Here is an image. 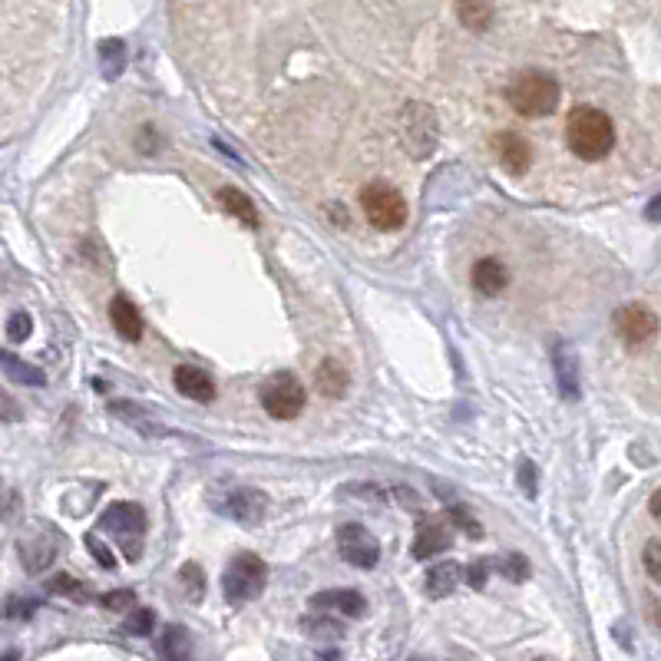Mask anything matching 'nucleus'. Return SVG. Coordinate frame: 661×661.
I'll return each mask as SVG.
<instances>
[{"label": "nucleus", "mask_w": 661, "mask_h": 661, "mask_svg": "<svg viewBox=\"0 0 661 661\" xmlns=\"http://www.w3.org/2000/svg\"><path fill=\"white\" fill-rule=\"evenodd\" d=\"M0 367H4L7 381H14V384H30V387H43V384H47V377H43L40 367L24 364L17 354H10V351L0 354Z\"/></svg>", "instance_id": "b1692460"}, {"label": "nucleus", "mask_w": 661, "mask_h": 661, "mask_svg": "<svg viewBox=\"0 0 661 661\" xmlns=\"http://www.w3.org/2000/svg\"><path fill=\"white\" fill-rule=\"evenodd\" d=\"M219 513L235 519V523L255 526L268 513V496L262 490H255V486H235V490H229L219 500Z\"/></svg>", "instance_id": "9b49d317"}, {"label": "nucleus", "mask_w": 661, "mask_h": 661, "mask_svg": "<svg viewBox=\"0 0 661 661\" xmlns=\"http://www.w3.org/2000/svg\"><path fill=\"white\" fill-rule=\"evenodd\" d=\"M100 533L113 536L123 556L136 562L146 549V513L139 503H110L100 513Z\"/></svg>", "instance_id": "7ed1b4c3"}, {"label": "nucleus", "mask_w": 661, "mask_h": 661, "mask_svg": "<svg viewBox=\"0 0 661 661\" xmlns=\"http://www.w3.org/2000/svg\"><path fill=\"white\" fill-rule=\"evenodd\" d=\"M86 549H90V556H93L96 562H100L103 569H116L113 549H110V546H103V543H100V536H96V533L86 536Z\"/></svg>", "instance_id": "72a5a7b5"}, {"label": "nucleus", "mask_w": 661, "mask_h": 661, "mask_svg": "<svg viewBox=\"0 0 661 661\" xmlns=\"http://www.w3.org/2000/svg\"><path fill=\"white\" fill-rule=\"evenodd\" d=\"M496 569H500L506 579L523 582V579L529 576V559H526V556H519V552H509V556L496 559Z\"/></svg>", "instance_id": "a878e982"}, {"label": "nucleus", "mask_w": 661, "mask_h": 661, "mask_svg": "<svg viewBox=\"0 0 661 661\" xmlns=\"http://www.w3.org/2000/svg\"><path fill=\"white\" fill-rule=\"evenodd\" d=\"M493 149H496V156H500L503 166L509 172H516V176L533 166V146H529L519 133H496Z\"/></svg>", "instance_id": "4468645a"}, {"label": "nucleus", "mask_w": 661, "mask_h": 661, "mask_svg": "<svg viewBox=\"0 0 661 661\" xmlns=\"http://www.w3.org/2000/svg\"><path fill=\"white\" fill-rule=\"evenodd\" d=\"M338 549L344 562H351L357 569H374L381 562V543L361 523H344L338 529Z\"/></svg>", "instance_id": "1a4fd4ad"}, {"label": "nucleus", "mask_w": 661, "mask_h": 661, "mask_svg": "<svg viewBox=\"0 0 661 661\" xmlns=\"http://www.w3.org/2000/svg\"><path fill=\"white\" fill-rule=\"evenodd\" d=\"M414 661H424V658H414Z\"/></svg>", "instance_id": "37998d69"}, {"label": "nucleus", "mask_w": 661, "mask_h": 661, "mask_svg": "<svg viewBox=\"0 0 661 661\" xmlns=\"http://www.w3.org/2000/svg\"><path fill=\"white\" fill-rule=\"evenodd\" d=\"M645 219H652V222H661V195H655V199L645 205Z\"/></svg>", "instance_id": "58836bf2"}, {"label": "nucleus", "mask_w": 661, "mask_h": 661, "mask_svg": "<svg viewBox=\"0 0 661 661\" xmlns=\"http://www.w3.org/2000/svg\"><path fill=\"white\" fill-rule=\"evenodd\" d=\"M473 288L480 291L483 298H496L500 291L509 285V272H506V265L500 262V258H480V262L473 265Z\"/></svg>", "instance_id": "f3484780"}, {"label": "nucleus", "mask_w": 661, "mask_h": 661, "mask_svg": "<svg viewBox=\"0 0 661 661\" xmlns=\"http://www.w3.org/2000/svg\"><path fill=\"white\" fill-rule=\"evenodd\" d=\"M100 57H103V77L116 80L126 67V47L123 40H103L100 43Z\"/></svg>", "instance_id": "393cba45"}, {"label": "nucleus", "mask_w": 661, "mask_h": 661, "mask_svg": "<svg viewBox=\"0 0 661 661\" xmlns=\"http://www.w3.org/2000/svg\"><path fill=\"white\" fill-rule=\"evenodd\" d=\"M219 205L232 215V219L245 222L248 229H258V209L245 192H238L235 186H222L219 189Z\"/></svg>", "instance_id": "412c9836"}, {"label": "nucleus", "mask_w": 661, "mask_h": 661, "mask_svg": "<svg viewBox=\"0 0 661 661\" xmlns=\"http://www.w3.org/2000/svg\"><path fill=\"white\" fill-rule=\"evenodd\" d=\"M361 209L367 215V222L381 232H397L400 225L407 222V199L394 186H387V182H371V186H364Z\"/></svg>", "instance_id": "423d86ee"}, {"label": "nucleus", "mask_w": 661, "mask_h": 661, "mask_svg": "<svg viewBox=\"0 0 661 661\" xmlns=\"http://www.w3.org/2000/svg\"><path fill=\"white\" fill-rule=\"evenodd\" d=\"M615 331L628 348H642L658 334V314L645 305H625L615 311Z\"/></svg>", "instance_id": "9d476101"}, {"label": "nucleus", "mask_w": 661, "mask_h": 661, "mask_svg": "<svg viewBox=\"0 0 661 661\" xmlns=\"http://www.w3.org/2000/svg\"><path fill=\"white\" fill-rule=\"evenodd\" d=\"M552 371H556V384L559 394L566 400H579L582 394V371H579V357L569 348L566 341H559L552 348Z\"/></svg>", "instance_id": "f8f14e48"}, {"label": "nucleus", "mask_w": 661, "mask_h": 661, "mask_svg": "<svg viewBox=\"0 0 661 661\" xmlns=\"http://www.w3.org/2000/svg\"><path fill=\"white\" fill-rule=\"evenodd\" d=\"M258 400H262L265 414L275 417V420H295L301 410L308 404V394L301 381L291 371H278L272 374L268 381L258 390Z\"/></svg>", "instance_id": "39448f33"}, {"label": "nucleus", "mask_w": 661, "mask_h": 661, "mask_svg": "<svg viewBox=\"0 0 661 661\" xmlns=\"http://www.w3.org/2000/svg\"><path fill=\"white\" fill-rule=\"evenodd\" d=\"M648 509H652V516L661 519V490L652 493V500H648Z\"/></svg>", "instance_id": "ea45409f"}, {"label": "nucleus", "mask_w": 661, "mask_h": 661, "mask_svg": "<svg viewBox=\"0 0 661 661\" xmlns=\"http://www.w3.org/2000/svg\"><path fill=\"white\" fill-rule=\"evenodd\" d=\"M463 579V569L460 562H437V566H430L427 572V595L430 599H447V595L457 589Z\"/></svg>", "instance_id": "aec40b11"}, {"label": "nucleus", "mask_w": 661, "mask_h": 661, "mask_svg": "<svg viewBox=\"0 0 661 661\" xmlns=\"http://www.w3.org/2000/svg\"><path fill=\"white\" fill-rule=\"evenodd\" d=\"M457 14H460V24L473 30V34H483V30H490L493 24V0H457Z\"/></svg>", "instance_id": "5701e85b"}, {"label": "nucleus", "mask_w": 661, "mask_h": 661, "mask_svg": "<svg viewBox=\"0 0 661 661\" xmlns=\"http://www.w3.org/2000/svg\"><path fill=\"white\" fill-rule=\"evenodd\" d=\"M311 609L338 612V615H348V619H361L367 602H364V595L354 592V589H328L321 595H311Z\"/></svg>", "instance_id": "2eb2a0df"}, {"label": "nucleus", "mask_w": 661, "mask_h": 661, "mask_svg": "<svg viewBox=\"0 0 661 661\" xmlns=\"http://www.w3.org/2000/svg\"><path fill=\"white\" fill-rule=\"evenodd\" d=\"M305 632H308V635H318V638H338V635L344 632V625L334 622V619H328V615H321L318 622L305 619Z\"/></svg>", "instance_id": "473e14b6"}, {"label": "nucleus", "mask_w": 661, "mask_h": 661, "mask_svg": "<svg viewBox=\"0 0 661 661\" xmlns=\"http://www.w3.org/2000/svg\"><path fill=\"white\" fill-rule=\"evenodd\" d=\"M642 562H645L648 579L661 585V536H658V539H652V543L645 546V552H642Z\"/></svg>", "instance_id": "7c9ffc66"}, {"label": "nucleus", "mask_w": 661, "mask_h": 661, "mask_svg": "<svg viewBox=\"0 0 661 661\" xmlns=\"http://www.w3.org/2000/svg\"><path fill=\"white\" fill-rule=\"evenodd\" d=\"M176 387H179V394L182 397H189V400H195V404H212L215 400V381H212V374H205L202 367H192V364H179L176 367Z\"/></svg>", "instance_id": "ddd939ff"}, {"label": "nucleus", "mask_w": 661, "mask_h": 661, "mask_svg": "<svg viewBox=\"0 0 661 661\" xmlns=\"http://www.w3.org/2000/svg\"><path fill=\"white\" fill-rule=\"evenodd\" d=\"M110 321H113V328H116V334L123 341H139V338H143V314H139V308L126 295L113 298Z\"/></svg>", "instance_id": "a211bd4d"}, {"label": "nucleus", "mask_w": 661, "mask_h": 661, "mask_svg": "<svg viewBox=\"0 0 661 661\" xmlns=\"http://www.w3.org/2000/svg\"><path fill=\"white\" fill-rule=\"evenodd\" d=\"M179 579H182V585L189 589V602H199L202 599V592H205V576H202V569L195 566V562H186V569L179 572Z\"/></svg>", "instance_id": "bb28decb"}, {"label": "nucleus", "mask_w": 661, "mask_h": 661, "mask_svg": "<svg viewBox=\"0 0 661 661\" xmlns=\"http://www.w3.org/2000/svg\"><path fill=\"white\" fill-rule=\"evenodd\" d=\"M153 625H156V615H153V612H149V609H136V612L126 619L123 628H126L129 635H149V632H153Z\"/></svg>", "instance_id": "2f4dec72"}, {"label": "nucleus", "mask_w": 661, "mask_h": 661, "mask_svg": "<svg viewBox=\"0 0 661 661\" xmlns=\"http://www.w3.org/2000/svg\"><path fill=\"white\" fill-rule=\"evenodd\" d=\"M103 605L106 609H133L136 605V592L133 589H116V592H110V595H103Z\"/></svg>", "instance_id": "c9c22d12"}, {"label": "nucleus", "mask_w": 661, "mask_h": 661, "mask_svg": "<svg viewBox=\"0 0 661 661\" xmlns=\"http://www.w3.org/2000/svg\"><path fill=\"white\" fill-rule=\"evenodd\" d=\"M30 331H34V321H30V314H27V311L10 314V321H7V341H14V344L27 341V338H30Z\"/></svg>", "instance_id": "c85d7f7f"}, {"label": "nucleus", "mask_w": 661, "mask_h": 661, "mask_svg": "<svg viewBox=\"0 0 661 661\" xmlns=\"http://www.w3.org/2000/svg\"><path fill=\"white\" fill-rule=\"evenodd\" d=\"M47 589H50V592H57V595H70V599H90L86 585L77 582V579H70V576H53Z\"/></svg>", "instance_id": "c756f323"}, {"label": "nucleus", "mask_w": 661, "mask_h": 661, "mask_svg": "<svg viewBox=\"0 0 661 661\" xmlns=\"http://www.w3.org/2000/svg\"><path fill=\"white\" fill-rule=\"evenodd\" d=\"M447 516H450V523H453V526H460V529H463V533H467V536L480 539V533H483V529H480V523H476V519L470 516V509L463 506V503L450 506V509H447Z\"/></svg>", "instance_id": "cd10ccee"}, {"label": "nucleus", "mask_w": 661, "mask_h": 661, "mask_svg": "<svg viewBox=\"0 0 661 661\" xmlns=\"http://www.w3.org/2000/svg\"><path fill=\"white\" fill-rule=\"evenodd\" d=\"M490 566H493V559H476L473 566L467 569V579H470L473 589H483V585H486V576H490Z\"/></svg>", "instance_id": "e433bc0d"}, {"label": "nucleus", "mask_w": 661, "mask_h": 661, "mask_svg": "<svg viewBox=\"0 0 661 661\" xmlns=\"http://www.w3.org/2000/svg\"><path fill=\"white\" fill-rule=\"evenodd\" d=\"M566 143L585 162H599L615 149V126L609 113L595 106H576L566 119Z\"/></svg>", "instance_id": "f257e3e1"}, {"label": "nucleus", "mask_w": 661, "mask_h": 661, "mask_svg": "<svg viewBox=\"0 0 661 661\" xmlns=\"http://www.w3.org/2000/svg\"><path fill=\"white\" fill-rule=\"evenodd\" d=\"M559 96H562V90H559L556 77H549V73H543V70L516 73V77L509 80V86H506L509 106H513V110L519 116H526V119H543L549 113H556Z\"/></svg>", "instance_id": "f03ea898"}, {"label": "nucleus", "mask_w": 661, "mask_h": 661, "mask_svg": "<svg viewBox=\"0 0 661 661\" xmlns=\"http://www.w3.org/2000/svg\"><path fill=\"white\" fill-rule=\"evenodd\" d=\"M400 136L414 159H427L437 149V116L427 103H407L400 113Z\"/></svg>", "instance_id": "0eeeda50"}, {"label": "nucleus", "mask_w": 661, "mask_h": 661, "mask_svg": "<svg viewBox=\"0 0 661 661\" xmlns=\"http://www.w3.org/2000/svg\"><path fill=\"white\" fill-rule=\"evenodd\" d=\"M265 582H268V566L262 562V556H255V552H238L222 572V592L232 605L258 599L265 589Z\"/></svg>", "instance_id": "20e7f679"}, {"label": "nucleus", "mask_w": 661, "mask_h": 661, "mask_svg": "<svg viewBox=\"0 0 661 661\" xmlns=\"http://www.w3.org/2000/svg\"><path fill=\"white\" fill-rule=\"evenodd\" d=\"M162 661H189L192 658V635L182 625H166L159 635Z\"/></svg>", "instance_id": "4be33fe9"}, {"label": "nucleus", "mask_w": 661, "mask_h": 661, "mask_svg": "<svg viewBox=\"0 0 661 661\" xmlns=\"http://www.w3.org/2000/svg\"><path fill=\"white\" fill-rule=\"evenodd\" d=\"M519 490L526 496H536V467L529 460L519 463Z\"/></svg>", "instance_id": "4c0bfd02"}, {"label": "nucleus", "mask_w": 661, "mask_h": 661, "mask_svg": "<svg viewBox=\"0 0 661 661\" xmlns=\"http://www.w3.org/2000/svg\"><path fill=\"white\" fill-rule=\"evenodd\" d=\"M314 384H318V394H324L328 400H338L348 394V367H344L341 361H334V357H328V361H321L318 374H314Z\"/></svg>", "instance_id": "6ab92c4d"}, {"label": "nucleus", "mask_w": 661, "mask_h": 661, "mask_svg": "<svg viewBox=\"0 0 661 661\" xmlns=\"http://www.w3.org/2000/svg\"><path fill=\"white\" fill-rule=\"evenodd\" d=\"M60 549H63L60 529H53L47 523H30V529H24V536L17 539V552L24 559L27 572H43L60 556Z\"/></svg>", "instance_id": "6e6552de"}, {"label": "nucleus", "mask_w": 661, "mask_h": 661, "mask_svg": "<svg viewBox=\"0 0 661 661\" xmlns=\"http://www.w3.org/2000/svg\"><path fill=\"white\" fill-rule=\"evenodd\" d=\"M4 661H17V655H14V652H10V655H7Z\"/></svg>", "instance_id": "a19ab883"}, {"label": "nucleus", "mask_w": 661, "mask_h": 661, "mask_svg": "<svg viewBox=\"0 0 661 661\" xmlns=\"http://www.w3.org/2000/svg\"><path fill=\"white\" fill-rule=\"evenodd\" d=\"M539 661H552V658H539Z\"/></svg>", "instance_id": "79ce46f5"}, {"label": "nucleus", "mask_w": 661, "mask_h": 661, "mask_svg": "<svg viewBox=\"0 0 661 661\" xmlns=\"http://www.w3.org/2000/svg\"><path fill=\"white\" fill-rule=\"evenodd\" d=\"M450 549V529L440 523V519H420L417 526V539H414V559H433L440 552Z\"/></svg>", "instance_id": "dca6fc26"}, {"label": "nucleus", "mask_w": 661, "mask_h": 661, "mask_svg": "<svg viewBox=\"0 0 661 661\" xmlns=\"http://www.w3.org/2000/svg\"><path fill=\"white\" fill-rule=\"evenodd\" d=\"M37 609H40L37 599H17V595L7 599V619H30Z\"/></svg>", "instance_id": "f704fd0d"}]
</instances>
